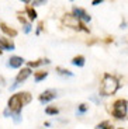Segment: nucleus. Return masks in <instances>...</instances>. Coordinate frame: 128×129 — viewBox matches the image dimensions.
Returning <instances> with one entry per match:
<instances>
[{"label":"nucleus","instance_id":"7ed1b4c3","mask_svg":"<svg viewBox=\"0 0 128 129\" xmlns=\"http://www.w3.org/2000/svg\"><path fill=\"white\" fill-rule=\"evenodd\" d=\"M128 112V101L121 98V100H117L114 104H113V116L117 118V119H125Z\"/></svg>","mask_w":128,"mask_h":129},{"label":"nucleus","instance_id":"9d476101","mask_svg":"<svg viewBox=\"0 0 128 129\" xmlns=\"http://www.w3.org/2000/svg\"><path fill=\"white\" fill-rule=\"evenodd\" d=\"M0 29H2V31L6 34V35L11 37V38L17 37V31H16V29H13V28H10V27L7 25L6 23H0Z\"/></svg>","mask_w":128,"mask_h":129},{"label":"nucleus","instance_id":"0eeeda50","mask_svg":"<svg viewBox=\"0 0 128 129\" xmlns=\"http://www.w3.org/2000/svg\"><path fill=\"white\" fill-rule=\"evenodd\" d=\"M56 90H52V88H49V90H45L42 94H39V103L41 104H48L51 103L52 100H55L56 98Z\"/></svg>","mask_w":128,"mask_h":129},{"label":"nucleus","instance_id":"39448f33","mask_svg":"<svg viewBox=\"0 0 128 129\" xmlns=\"http://www.w3.org/2000/svg\"><path fill=\"white\" fill-rule=\"evenodd\" d=\"M31 69L30 68H26V69H21V72H18V74L16 76V79H14V83L10 86V90H14V88H17L20 86V84H23V81H26L27 79L31 76Z\"/></svg>","mask_w":128,"mask_h":129},{"label":"nucleus","instance_id":"f8f14e48","mask_svg":"<svg viewBox=\"0 0 128 129\" xmlns=\"http://www.w3.org/2000/svg\"><path fill=\"white\" fill-rule=\"evenodd\" d=\"M49 59H38V60H35V62H28V68L31 69V68H38V66H41V64H44V63H47L48 64L49 63Z\"/></svg>","mask_w":128,"mask_h":129},{"label":"nucleus","instance_id":"ddd939ff","mask_svg":"<svg viewBox=\"0 0 128 129\" xmlns=\"http://www.w3.org/2000/svg\"><path fill=\"white\" fill-rule=\"evenodd\" d=\"M17 18H18V21L23 24V31L26 32V34H28V32L31 31V24H30V23H27L26 20H24V17H21V16H18Z\"/></svg>","mask_w":128,"mask_h":129},{"label":"nucleus","instance_id":"9b49d317","mask_svg":"<svg viewBox=\"0 0 128 129\" xmlns=\"http://www.w3.org/2000/svg\"><path fill=\"white\" fill-rule=\"evenodd\" d=\"M84 56L79 55V56H75L73 59H72V64H75V66H77V68H82V66H84Z\"/></svg>","mask_w":128,"mask_h":129},{"label":"nucleus","instance_id":"393cba45","mask_svg":"<svg viewBox=\"0 0 128 129\" xmlns=\"http://www.w3.org/2000/svg\"><path fill=\"white\" fill-rule=\"evenodd\" d=\"M2 53H3V49H2V48H0V55H2Z\"/></svg>","mask_w":128,"mask_h":129},{"label":"nucleus","instance_id":"b1692460","mask_svg":"<svg viewBox=\"0 0 128 129\" xmlns=\"http://www.w3.org/2000/svg\"><path fill=\"white\" fill-rule=\"evenodd\" d=\"M120 28H127V23H121V25H120Z\"/></svg>","mask_w":128,"mask_h":129},{"label":"nucleus","instance_id":"f3484780","mask_svg":"<svg viewBox=\"0 0 128 129\" xmlns=\"http://www.w3.org/2000/svg\"><path fill=\"white\" fill-rule=\"evenodd\" d=\"M94 129H114V128H113V125L109 122V121H103V122L97 123Z\"/></svg>","mask_w":128,"mask_h":129},{"label":"nucleus","instance_id":"4be33fe9","mask_svg":"<svg viewBox=\"0 0 128 129\" xmlns=\"http://www.w3.org/2000/svg\"><path fill=\"white\" fill-rule=\"evenodd\" d=\"M103 3V0H94V2H92L93 6H97V4H101Z\"/></svg>","mask_w":128,"mask_h":129},{"label":"nucleus","instance_id":"4468645a","mask_svg":"<svg viewBox=\"0 0 128 129\" xmlns=\"http://www.w3.org/2000/svg\"><path fill=\"white\" fill-rule=\"evenodd\" d=\"M26 13L28 14V18L31 20V21H34V20L37 18V11L32 9V6H27L26 7Z\"/></svg>","mask_w":128,"mask_h":129},{"label":"nucleus","instance_id":"a878e982","mask_svg":"<svg viewBox=\"0 0 128 129\" xmlns=\"http://www.w3.org/2000/svg\"><path fill=\"white\" fill-rule=\"evenodd\" d=\"M120 129H122V128H120Z\"/></svg>","mask_w":128,"mask_h":129},{"label":"nucleus","instance_id":"dca6fc26","mask_svg":"<svg viewBox=\"0 0 128 129\" xmlns=\"http://www.w3.org/2000/svg\"><path fill=\"white\" fill-rule=\"evenodd\" d=\"M47 76H48V72H37V73L34 74V80H35L37 83H39L41 80L47 79Z\"/></svg>","mask_w":128,"mask_h":129},{"label":"nucleus","instance_id":"412c9836","mask_svg":"<svg viewBox=\"0 0 128 129\" xmlns=\"http://www.w3.org/2000/svg\"><path fill=\"white\" fill-rule=\"evenodd\" d=\"M3 115L6 116V118H9V116H11V112H10V110H9V108H6V110L3 111Z\"/></svg>","mask_w":128,"mask_h":129},{"label":"nucleus","instance_id":"423d86ee","mask_svg":"<svg viewBox=\"0 0 128 129\" xmlns=\"http://www.w3.org/2000/svg\"><path fill=\"white\" fill-rule=\"evenodd\" d=\"M72 14H73L75 17H76L79 21H84V23H89L90 20H92V17H90V14L87 13L84 9H80V7H76L75 6L73 9H72Z\"/></svg>","mask_w":128,"mask_h":129},{"label":"nucleus","instance_id":"f03ea898","mask_svg":"<svg viewBox=\"0 0 128 129\" xmlns=\"http://www.w3.org/2000/svg\"><path fill=\"white\" fill-rule=\"evenodd\" d=\"M118 88H120V83L114 76H111L109 73L103 76L101 84H100V95H104V97L114 95Z\"/></svg>","mask_w":128,"mask_h":129},{"label":"nucleus","instance_id":"2eb2a0df","mask_svg":"<svg viewBox=\"0 0 128 129\" xmlns=\"http://www.w3.org/2000/svg\"><path fill=\"white\" fill-rule=\"evenodd\" d=\"M56 73L59 74V76H66V77H72V76H73V73H72L71 70L63 69V68H59V66L56 68Z\"/></svg>","mask_w":128,"mask_h":129},{"label":"nucleus","instance_id":"a211bd4d","mask_svg":"<svg viewBox=\"0 0 128 129\" xmlns=\"http://www.w3.org/2000/svg\"><path fill=\"white\" fill-rule=\"evenodd\" d=\"M87 110H89V105L87 104H80V105H77L76 115H83V114H86Z\"/></svg>","mask_w":128,"mask_h":129},{"label":"nucleus","instance_id":"6ab92c4d","mask_svg":"<svg viewBox=\"0 0 128 129\" xmlns=\"http://www.w3.org/2000/svg\"><path fill=\"white\" fill-rule=\"evenodd\" d=\"M45 114H47V115H58V114H59V110H58L56 107H47V108H45Z\"/></svg>","mask_w":128,"mask_h":129},{"label":"nucleus","instance_id":"f257e3e1","mask_svg":"<svg viewBox=\"0 0 128 129\" xmlns=\"http://www.w3.org/2000/svg\"><path fill=\"white\" fill-rule=\"evenodd\" d=\"M32 95L27 91H20L17 94H13V95L9 98L7 101V108L11 112V118L14 119V122L18 123L21 121V111L24 108V105H27L28 103H31Z\"/></svg>","mask_w":128,"mask_h":129},{"label":"nucleus","instance_id":"5701e85b","mask_svg":"<svg viewBox=\"0 0 128 129\" xmlns=\"http://www.w3.org/2000/svg\"><path fill=\"white\" fill-rule=\"evenodd\" d=\"M41 29H42V23H39L38 24V28H37V34H39V32H41Z\"/></svg>","mask_w":128,"mask_h":129},{"label":"nucleus","instance_id":"aec40b11","mask_svg":"<svg viewBox=\"0 0 128 129\" xmlns=\"http://www.w3.org/2000/svg\"><path fill=\"white\" fill-rule=\"evenodd\" d=\"M47 2L45 0H37V2H31L32 6H42V4H45Z\"/></svg>","mask_w":128,"mask_h":129},{"label":"nucleus","instance_id":"1a4fd4ad","mask_svg":"<svg viewBox=\"0 0 128 129\" xmlns=\"http://www.w3.org/2000/svg\"><path fill=\"white\" fill-rule=\"evenodd\" d=\"M23 63H24V59L21 56H11L9 59V62H7V66L13 68V69H18V68H21Z\"/></svg>","mask_w":128,"mask_h":129},{"label":"nucleus","instance_id":"20e7f679","mask_svg":"<svg viewBox=\"0 0 128 129\" xmlns=\"http://www.w3.org/2000/svg\"><path fill=\"white\" fill-rule=\"evenodd\" d=\"M63 23L66 24L68 27L73 28V29H79V31L89 32V28H86V27H84V24L82 23V21H79V20H77L73 14H66V16L63 17Z\"/></svg>","mask_w":128,"mask_h":129},{"label":"nucleus","instance_id":"6e6552de","mask_svg":"<svg viewBox=\"0 0 128 129\" xmlns=\"http://www.w3.org/2000/svg\"><path fill=\"white\" fill-rule=\"evenodd\" d=\"M0 48L4 49V51H14V49H16V45H14V42H11L9 38L0 37Z\"/></svg>","mask_w":128,"mask_h":129}]
</instances>
